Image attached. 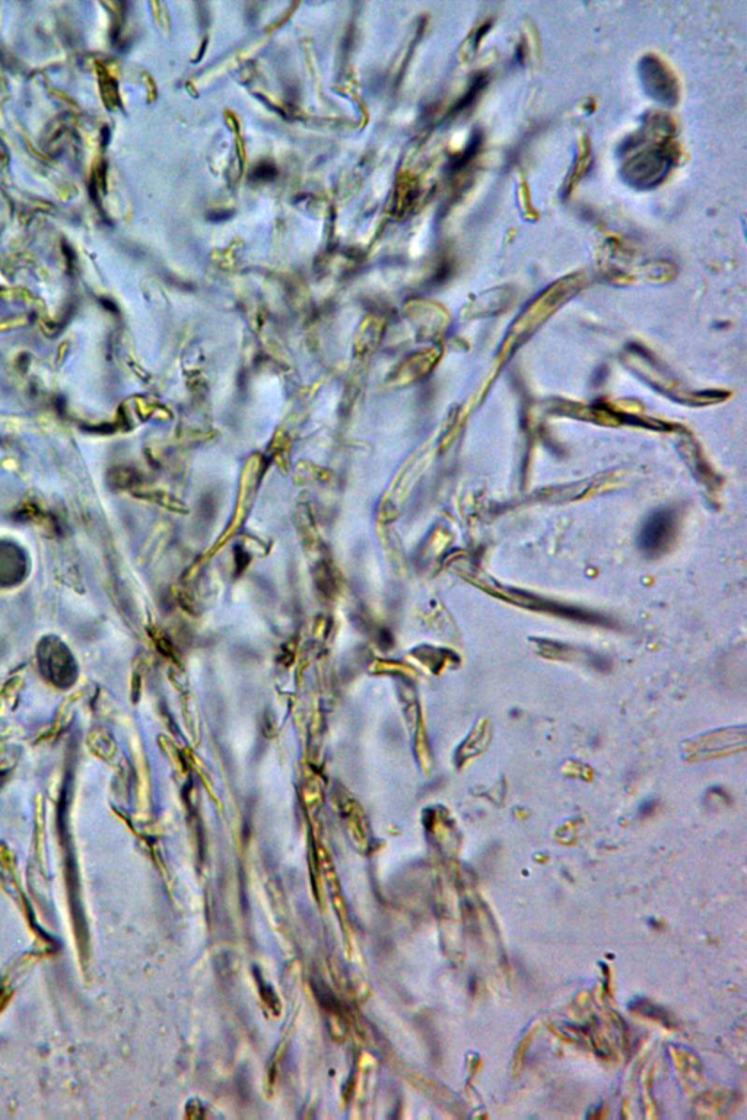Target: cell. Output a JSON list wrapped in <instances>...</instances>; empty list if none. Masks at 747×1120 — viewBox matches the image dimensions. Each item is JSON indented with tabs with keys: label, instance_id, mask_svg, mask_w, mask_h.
Returning <instances> with one entry per match:
<instances>
[{
	"label": "cell",
	"instance_id": "7a4b0ae2",
	"mask_svg": "<svg viewBox=\"0 0 747 1120\" xmlns=\"http://www.w3.org/2000/svg\"><path fill=\"white\" fill-rule=\"evenodd\" d=\"M644 75L645 78H656L657 84L653 85V91L656 95H661L663 101L669 103L670 97L676 98L675 79L670 78L669 70L664 68L663 63L657 59H645L644 62Z\"/></svg>",
	"mask_w": 747,
	"mask_h": 1120
},
{
	"label": "cell",
	"instance_id": "6da1fadb",
	"mask_svg": "<svg viewBox=\"0 0 747 1120\" xmlns=\"http://www.w3.org/2000/svg\"><path fill=\"white\" fill-rule=\"evenodd\" d=\"M677 534V517L670 509H661L654 512L644 525L638 536V547L648 558H657L670 549L675 542Z\"/></svg>",
	"mask_w": 747,
	"mask_h": 1120
}]
</instances>
